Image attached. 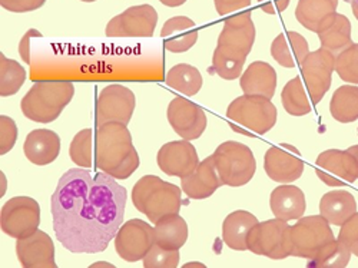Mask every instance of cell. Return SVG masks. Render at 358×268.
Listing matches in <instances>:
<instances>
[{"mask_svg":"<svg viewBox=\"0 0 358 268\" xmlns=\"http://www.w3.org/2000/svg\"><path fill=\"white\" fill-rule=\"evenodd\" d=\"M321 48L333 52L336 56L352 43L351 22L341 13L328 16L317 29Z\"/></svg>","mask_w":358,"mask_h":268,"instance_id":"cell-26","label":"cell"},{"mask_svg":"<svg viewBox=\"0 0 358 268\" xmlns=\"http://www.w3.org/2000/svg\"><path fill=\"white\" fill-rule=\"evenodd\" d=\"M340 0H298L295 19L310 32H317L318 26L338 9Z\"/></svg>","mask_w":358,"mask_h":268,"instance_id":"cell-30","label":"cell"},{"mask_svg":"<svg viewBox=\"0 0 358 268\" xmlns=\"http://www.w3.org/2000/svg\"><path fill=\"white\" fill-rule=\"evenodd\" d=\"M348 150H350V153H351V154L355 157V160H357V162H358V143H357V145H352V146H350Z\"/></svg>","mask_w":358,"mask_h":268,"instance_id":"cell-48","label":"cell"},{"mask_svg":"<svg viewBox=\"0 0 358 268\" xmlns=\"http://www.w3.org/2000/svg\"><path fill=\"white\" fill-rule=\"evenodd\" d=\"M159 2L168 8H178L187 3V0H159Z\"/></svg>","mask_w":358,"mask_h":268,"instance_id":"cell-45","label":"cell"},{"mask_svg":"<svg viewBox=\"0 0 358 268\" xmlns=\"http://www.w3.org/2000/svg\"><path fill=\"white\" fill-rule=\"evenodd\" d=\"M214 5L218 15L224 16L232 12L247 9L251 5V0H214Z\"/></svg>","mask_w":358,"mask_h":268,"instance_id":"cell-42","label":"cell"},{"mask_svg":"<svg viewBox=\"0 0 358 268\" xmlns=\"http://www.w3.org/2000/svg\"><path fill=\"white\" fill-rule=\"evenodd\" d=\"M188 267H202L203 268L205 265L202 262H188V264L184 265V268H188Z\"/></svg>","mask_w":358,"mask_h":268,"instance_id":"cell-50","label":"cell"},{"mask_svg":"<svg viewBox=\"0 0 358 268\" xmlns=\"http://www.w3.org/2000/svg\"><path fill=\"white\" fill-rule=\"evenodd\" d=\"M281 102L285 112L291 116H306L311 112V104L300 76H295L285 83L281 92Z\"/></svg>","mask_w":358,"mask_h":268,"instance_id":"cell-33","label":"cell"},{"mask_svg":"<svg viewBox=\"0 0 358 268\" xmlns=\"http://www.w3.org/2000/svg\"><path fill=\"white\" fill-rule=\"evenodd\" d=\"M158 24V13L151 5L131 6L116 15L105 27L109 38H151Z\"/></svg>","mask_w":358,"mask_h":268,"instance_id":"cell-11","label":"cell"},{"mask_svg":"<svg viewBox=\"0 0 358 268\" xmlns=\"http://www.w3.org/2000/svg\"><path fill=\"white\" fill-rule=\"evenodd\" d=\"M199 32L192 19L187 16H175L165 22L161 29L165 49L172 53H184L195 46Z\"/></svg>","mask_w":358,"mask_h":268,"instance_id":"cell-22","label":"cell"},{"mask_svg":"<svg viewBox=\"0 0 358 268\" xmlns=\"http://www.w3.org/2000/svg\"><path fill=\"white\" fill-rule=\"evenodd\" d=\"M80 2H85V3H92V2H96V0H80Z\"/></svg>","mask_w":358,"mask_h":268,"instance_id":"cell-51","label":"cell"},{"mask_svg":"<svg viewBox=\"0 0 358 268\" xmlns=\"http://www.w3.org/2000/svg\"><path fill=\"white\" fill-rule=\"evenodd\" d=\"M255 38L257 29L251 12L228 17L224 22L213 55V71L225 80L240 78L255 43Z\"/></svg>","mask_w":358,"mask_h":268,"instance_id":"cell-2","label":"cell"},{"mask_svg":"<svg viewBox=\"0 0 358 268\" xmlns=\"http://www.w3.org/2000/svg\"><path fill=\"white\" fill-rule=\"evenodd\" d=\"M179 250H165L158 244L148 251L142 264L145 268H176L179 264Z\"/></svg>","mask_w":358,"mask_h":268,"instance_id":"cell-38","label":"cell"},{"mask_svg":"<svg viewBox=\"0 0 358 268\" xmlns=\"http://www.w3.org/2000/svg\"><path fill=\"white\" fill-rule=\"evenodd\" d=\"M334 238L331 224L322 216L301 217L291 227V255L311 260Z\"/></svg>","mask_w":358,"mask_h":268,"instance_id":"cell-9","label":"cell"},{"mask_svg":"<svg viewBox=\"0 0 358 268\" xmlns=\"http://www.w3.org/2000/svg\"><path fill=\"white\" fill-rule=\"evenodd\" d=\"M351 251L338 238L328 243L314 258L308 260V268H345L351 261Z\"/></svg>","mask_w":358,"mask_h":268,"instance_id":"cell-35","label":"cell"},{"mask_svg":"<svg viewBox=\"0 0 358 268\" xmlns=\"http://www.w3.org/2000/svg\"><path fill=\"white\" fill-rule=\"evenodd\" d=\"M23 154L34 165H49L61 154V138L50 129H35L24 139Z\"/></svg>","mask_w":358,"mask_h":268,"instance_id":"cell-21","label":"cell"},{"mask_svg":"<svg viewBox=\"0 0 358 268\" xmlns=\"http://www.w3.org/2000/svg\"><path fill=\"white\" fill-rule=\"evenodd\" d=\"M351 9L354 17L358 20V0H351Z\"/></svg>","mask_w":358,"mask_h":268,"instance_id":"cell-47","label":"cell"},{"mask_svg":"<svg viewBox=\"0 0 358 268\" xmlns=\"http://www.w3.org/2000/svg\"><path fill=\"white\" fill-rule=\"evenodd\" d=\"M131 197L136 210L152 223L169 214H179L182 206V188L157 175L142 176L134 185Z\"/></svg>","mask_w":358,"mask_h":268,"instance_id":"cell-5","label":"cell"},{"mask_svg":"<svg viewBox=\"0 0 358 268\" xmlns=\"http://www.w3.org/2000/svg\"><path fill=\"white\" fill-rule=\"evenodd\" d=\"M166 118L172 129L185 141L198 139L206 129L208 124L203 109L182 97H176L171 101Z\"/></svg>","mask_w":358,"mask_h":268,"instance_id":"cell-17","label":"cell"},{"mask_svg":"<svg viewBox=\"0 0 358 268\" xmlns=\"http://www.w3.org/2000/svg\"><path fill=\"white\" fill-rule=\"evenodd\" d=\"M34 38H42L38 29H29L19 42V55L26 65H31V41Z\"/></svg>","mask_w":358,"mask_h":268,"instance_id":"cell-43","label":"cell"},{"mask_svg":"<svg viewBox=\"0 0 358 268\" xmlns=\"http://www.w3.org/2000/svg\"><path fill=\"white\" fill-rule=\"evenodd\" d=\"M46 0H0V6L12 13H27L42 8Z\"/></svg>","mask_w":358,"mask_h":268,"instance_id":"cell-41","label":"cell"},{"mask_svg":"<svg viewBox=\"0 0 358 268\" xmlns=\"http://www.w3.org/2000/svg\"><path fill=\"white\" fill-rule=\"evenodd\" d=\"M222 185L213 155L201 161L192 174L181 178V188L191 199L210 198Z\"/></svg>","mask_w":358,"mask_h":268,"instance_id":"cell-20","label":"cell"},{"mask_svg":"<svg viewBox=\"0 0 358 268\" xmlns=\"http://www.w3.org/2000/svg\"><path fill=\"white\" fill-rule=\"evenodd\" d=\"M71 160L80 168H91L94 161V131L86 128L79 131L69 146Z\"/></svg>","mask_w":358,"mask_h":268,"instance_id":"cell-36","label":"cell"},{"mask_svg":"<svg viewBox=\"0 0 358 268\" xmlns=\"http://www.w3.org/2000/svg\"><path fill=\"white\" fill-rule=\"evenodd\" d=\"M75 97V86L68 80H43L35 83L22 98L23 115L38 124H50L61 116Z\"/></svg>","mask_w":358,"mask_h":268,"instance_id":"cell-4","label":"cell"},{"mask_svg":"<svg viewBox=\"0 0 358 268\" xmlns=\"http://www.w3.org/2000/svg\"><path fill=\"white\" fill-rule=\"evenodd\" d=\"M345 2H348V3H351V0H345Z\"/></svg>","mask_w":358,"mask_h":268,"instance_id":"cell-52","label":"cell"},{"mask_svg":"<svg viewBox=\"0 0 358 268\" xmlns=\"http://www.w3.org/2000/svg\"><path fill=\"white\" fill-rule=\"evenodd\" d=\"M248 250L271 260H284L292 253L288 221L273 218L258 223L248 235Z\"/></svg>","mask_w":358,"mask_h":268,"instance_id":"cell-8","label":"cell"},{"mask_svg":"<svg viewBox=\"0 0 358 268\" xmlns=\"http://www.w3.org/2000/svg\"><path fill=\"white\" fill-rule=\"evenodd\" d=\"M0 181H2V190H0V195H5L6 190H8V178L3 172H0Z\"/></svg>","mask_w":358,"mask_h":268,"instance_id":"cell-46","label":"cell"},{"mask_svg":"<svg viewBox=\"0 0 358 268\" xmlns=\"http://www.w3.org/2000/svg\"><path fill=\"white\" fill-rule=\"evenodd\" d=\"M26 69L3 52L0 53V97L8 98L19 92L26 80Z\"/></svg>","mask_w":358,"mask_h":268,"instance_id":"cell-34","label":"cell"},{"mask_svg":"<svg viewBox=\"0 0 358 268\" xmlns=\"http://www.w3.org/2000/svg\"><path fill=\"white\" fill-rule=\"evenodd\" d=\"M158 167L169 176L184 178L199 165V157L191 141H173L161 146L157 155Z\"/></svg>","mask_w":358,"mask_h":268,"instance_id":"cell-18","label":"cell"},{"mask_svg":"<svg viewBox=\"0 0 358 268\" xmlns=\"http://www.w3.org/2000/svg\"><path fill=\"white\" fill-rule=\"evenodd\" d=\"M258 218L244 210H236L227 216L222 223V241L235 251L248 250V235L258 224Z\"/></svg>","mask_w":358,"mask_h":268,"instance_id":"cell-27","label":"cell"},{"mask_svg":"<svg viewBox=\"0 0 358 268\" xmlns=\"http://www.w3.org/2000/svg\"><path fill=\"white\" fill-rule=\"evenodd\" d=\"M127 199V190L110 175L69 169L50 201L57 241L73 254L103 253L124 223Z\"/></svg>","mask_w":358,"mask_h":268,"instance_id":"cell-1","label":"cell"},{"mask_svg":"<svg viewBox=\"0 0 358 268\" xmlns=\"http://www.w3.org/2000/svg\"><path fill=\"white\" fill-rule=\"evenodd\" d=\"M308 53L310 46L307 39L295 31L278 35L271 43V56L282 68L292 69L296 65H301Z\"/></svg>","mask_w":358,"mask_h":268,"instance_id":"cell-24","label":"cell"},{"mask_svg":"<svg viewBox=\"0 0 358 268\" xmlns=\"http://www.w3.org/2000/svg\"><path fill=\"white\" fill-rule=\"evenodd\" d=\"M17 125L8 115L0 116V155H6L13 150L17 141Z\"/></svg>","mask_w":358,"mask_h":268,"instance_id":"cell-39","label":"cell"},{"mask_svg":"<svg viewBox=\"0 0 358 268\" xmlns=\"http://www.w3.org/2000/svg\"><path fill=\"white\" fill-rule=\"evenodd\" d=\"M306 164L300 151L289 143H280L266 150L264 171L266 176L278 184H292L304 174Z\"/></svg>","mask_w":358,"mask_h":268,"instance_id":"cell-16","label":"cell"},{"mask_svg":"<svg viewBox=\"0 0 358 268\" xmlns=\"http://www.w3.org/2000/svg\"><path fill=\"white\" fill-rule=\"evenodd\" d=\"M213 158L222 184L231 188L247 185L257 172V161L250 146L238 141L222 142Z\"/></svg>","mask_w":358,"mask_h":268,"instance_id":"cell-7","label":"cell"},{"mask_svg":"<svg viewBox=\"0 0 358 268\" xmlns=\"http://www.w3.org/2000/svg\"><path fill=\"white\" fill-rule=\"evenodd\" d=\"M291 0H258L262 12L268 15H277L287 10Z\"/></svg>","mask_w":358,"mask_h":268,"instance_id":"cell-44","label":"cell"},{"mask_svg":"<svg viewBox=\"0 0 358 268\" xmlns=\"http://www.w3.org/2000/svg\"><path fill=\"white\" fill-rule=\"evenodd\" d=\"M357 213V201L350 191L334 190L320 199V216L336 227H341Z\"/></svg>","mask_w":358,"mask_h":268,"instance_id":"cell-28","label":"cell"},{"mask_svg":"<svg viewBox=\"0 0 358 268\" xmlns=\"http://www.w3.org/2000/svg\"><path fill=\"white\" fill-rule=\"evenodd\" d=\"M330 113L341 124L358 121V86L343 85L333 94L330 101Z\"/></svg>","mask_w":358,"mask_h":268,"instance_id":"cell-31","label":"cell"},{"mask_svg":"<svg viewBox=\"0 0 358 268\" xmlns=\"http://www.w3.org/2000/svg\"><path fill=\"white\" fill-rule=\"evenodd\" d=\"M16 255L23 268H56L55 244L52 238L38 230L35 234L20 238L16 243Z\"/></svg>","mask_w":358,"mask_h":268,"instance_id":"cell-19","label":"cell"},{"mask_svg":"<svg viewBox=\"0 0 358 268\" xmlns=\"http://www.w3.org/2000/svg\"><path fill=\"white\" fill-rule=\"evenodd\" d=\"M155 244L165 250H181L188 241V224L179 214H169L155 223Z\"/></svg>","mask_w":358,"mask_h":268,"instance_id":"cell-29","label":"cell"},{"mask_svg":"<svg viewBox=\"0 0 358 268\" xmlns=\"http://www.w3.org/2000/svg\"><path fill=\"white\" fill-rule=\"evenodd\" d=\"M300 66L304 85L313 99V105H317L331 86L333 73L336 71V55L324 48H320L310 52Z\"/></svg>","mask_w":358,"mask_h":268,"instance_id":"cell-12","label":"cell"},{"mask_svg":"<svg viewBox=\"0 0 358 268\" xmlns=\"http://www.w3.org/2000/svg\"><path fill=\"white\" fill-rule=\"evenodd\" d=\"M338 240L348 247L352 255L358 257V211L340 227Z\"/></svg>","mask_w":358,"mask_h":268,"instance_id":"cell-40","label":"cell"},{"mask_svg":"<svg viewBox=\"0 0 358 268\" xmlns=\"http://www.w3.org/2000/svg\"><path fill=\"white\" fill-rule=\"evenodd\" d=\"M41 225V205L36 199L19 195L10 198L0 213V228L16 240L31 237Z\"/></svg>","mask_w":358,"mask_h":268,"instance_id":"cell-10","label":"cell"},{"mask_svg":"<svg viewBox=\"0 0 358 268\" xmlns=\"http://www.w3.org/2000/svg\"><path fill=\"white\" fill-rule=\"evenodd\" d=\"M91 267H92V268H95V267H113V265H112V264H109V262H106V261H99V262L92 264Z\"/></svg>","mask_w":358,"mask_h":268,"instance_id":"cell-49","label":"cell"},{"mask_svg":"<svg viewBox=\"0 0 358 268\" xmlns=\"http://www.w3.org/2000/svg\"><path fill=\"white\" fill-rule=\"evenodd\" d=\"M270 206L275 218L291 221L304 217L307 201L301 188L291 184H282L271 192Z\"/></svg>","mask_w":358,"mask_h":268,"instance_id":"cell-23","label":"cell"},{"mask_svg":"<svg viewBox=\"0 0 358 268\" xmlns=\"http://www.w3.org/2000/svg\"><path fill=\"white\" fill-rule=\"evenodd\" d=\"M336 72L341 80L358 85V43H351L336 56Z\"/></svg>","mask_w":358,"mask_h":268,"instance_id":"cell-37","label":"cell"},{"mask_svg":"<svg viewBox=\"0 0 358 268\" xmlns=\"http://www.w3.org/2000/svg\"><path fill=\"white\" fill-rule=\"evenodd\" d=\"M155 244V231L142 220H129L115 235V250L117 255L128 262L143 260Z\"/></svg>","mask_w":358,"mask_h":268,"instance_id":"cell-15","label":"cell"},{"mask_svg":"<svg viewBox=\"0 0 358 268\" xmlns=\"http://www.w3.org/2000/svg\"><path fill=\"white\" fill-rule=\"evenodd\" d=\"M277 72L264 61L252 62L240 76V86L247 95H259L273 99L277 89Z\"/></svg>","mask_w":358,"mask_h":268,"instance_id":"cell-25","label":"cell"},{"mask_svg":"<svg viewBox=\"0 0 358 268\" xmlns=\"http://www.w3.org/2000/svg\"><path fill=\"white\" fill-rule=\"evenodd\" d=\"M136 106L135 94L124 85H109L102 89L96 102V124L119 122L128 125Z\"/></svg>","mask_w":358,"mask_h":268,"instance_id":"cell-14","label":"cell"},{"mask_svg":"<svg viewBox=\"0 0 358 268\" xmlns=\"http://www.w3.org/2000/svg\"><path fill=\"white\" fill-rule=\"evenodd\" d=\"M201 72L188 64H178L166 73V85L187 97H195L202 87Z\"/></svg>","mask_w":358,"mask_h":268,"instance_id":"cell-32","label":"cell"},{"mask_svg":"<svg viewBox=\"0 0 358 268\" xmlns=\"http://www.w3.org/2000/svg\"><path fill=\"white\" fill-rule=\"evenodd\" d=\"M141 160L127 125L108 122L99 125L95 138V165L115 180H128L139 168Z\"/></svg>","mask_w":358,"mask_h":268,"instance_id":"cell-3","label":"cell"},{"mask_svg":"<svg viewBox=\"0 0 358 268\" xmlns=\"http://www.w3.org/2000/svg\"><path fill=\"white\" fill-rule=\"evenodd\" d=\"M315 174L325 185L340 188L358 180V162L350 150H327L317 157Z\"/></svg>","mask_w":358,"mask_h":268,"instance_id":"cell-13","label":"cell"},{"mask_svg":"<svg viewBox=\"0 0 358 268\" xmlns=\"http://www.w3.org/2000/svg\"><path fill=\"white\" fill-rule=\"evenodd\" d=\"M227 118L234 131L250 136L265 135L275 127L278 112L271 99L244 94L228 105Z\"/></svg>","mask_w":358,"mask_h":268,"instance_id":"cell-6","label":"cell"}]
</instances>
